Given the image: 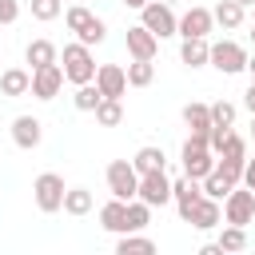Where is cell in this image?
I'll use <instances>...</instances> for the list:
<instances>
[{"instance_id":"obj_1","label":"cell","mask_w":255,"mask_h":255,"mask_svg":"<svg viewBox=\"0 0 255 255\" xmlns=\"http://www.w3.org/2000/svg\"><path fill=\"white\" fill-rule=\"evenodd\" d=\"M60 68H64V80L68 84H88L96 80V56L88 44H64V56H60Z\"/></svg>"},{"instance_id":"obj_2","label":"cell","mask_w":255,"mask_h":255,"mask_svg":"<svg viewBox=\"0 0 255 255\" xmlns=\"http://www.w3.org/2000/svg\"><path fill=\"white\" fill-rule=\"evenodd\" d=\"M64 175H56V171H40L36 175V183H32V199H36V207L44 211V215H56L60 207H64Z\"/></svg>"},{"instance_id":"obj_3","label":"cell","mask_w":255,"mask_h":255,"mask_svg":"<svg viewBox=\"0 0 255 255\" xmlns=\"http://www.w3.org/2000/svg\"><path fill=\"white\" fill-rule=\"evenodd\" d=\"M139 24H143L155 40H167V36H175L179 16L171 12V4H163V0H147V4L139 8Z\"/></svg>"},{"instance_id":"obj_4","label":"cell","mask_w":255,"mask_h":255,"mask_svg":"<svg viewBox=\"0 0 255 255\" xmlns=\"http://www.w3.org/2000/svg\"><path fill=\"white\" fill-rule=\"evenodd\" d=\"M207 64L223 76H235V72H247V48L235 44V40H219L207 48Z\"/></svg>"},{"instance_id":"obj_5","label":"cell","mask_w":255,"mask_h":255,"mask_svg":"<svg viewBox=\"0 0 255 255\" xmlns=\"http://www.w3.org/2000/svg\"><path fill=\"white\" fill-rule=\"evenodd\" d=\"M179 159H183V175H191V179H203V175L215 167V151L207 147V139H203V135H187V143H183Z\"/></svg>"},{"instance_id":"obj_6","label":"cell","mask_w":255,"mask_h":255,"mask_svg":"<svg viewBox=\"0 0 255 255\" xmlns=\"http://www.w3.org/2000/svg\"><path fill=\"white\" fill-rule=\"evenodd\" d=\"M255 219V191L251 187H243L239 191V183L223 195V223H235V227H247Z\"/></svg>"},{"instance_id":"obj_7","label":"cell","mask_w":255,"mask_h":255,"mask_svg":"<svg viewBox=\"0 0 255 255\" xmlns=\"http://www.w3.org/2000/svg\"><path fill=\"white\" fill-rule=\"evenodd\" d=\"M135 187H139V171L131 167V159H112L108 163V191L116 199H135Z\"/></svg>"},{"instance_id":"obj_8","label":"cell","mask_w":255,"mask_h":255,"mask_svg":"<svg viewBox=\"0 0 255 255\" xmlns=\"http://www.w3.org/2000/svg\"><path fill=\"white\" fill-rule=\"evenodd\" d=\"M135 199H143L147 207H163V203H171V179L163 175V167H155V171H143V175H139Z\"/></svg>"},{"instance_id":"obj_9","label":"cell","mask_w":255,"mask_h":255,"mask_svg":"<svg viewBox=\"0 0 255 255\" xmlns=\"http://www.w3.org/2000/svg\"><path fill=\"white\" fill-rule=\"evenodd\" d=\"M64 88V68L60 60L56 64H44V68H32V96L36 100H56Z\"/></svg>"},{"instance_id":"obj_10","label":"cell","mask_w":255,"mask_h":255,"mask_svg":"<svg viewBox=\"0 0 255 255\" xmlns=\"http://www.w3.org/2000/svg\"><path fill=\"white\" fill-rule=\"evenodd\" d=\"M96 88H100L104 100H120L128 92V72L120 64H100L96 68Z\"/></svg>"},{"instance_id":"obj_11","label":"cell","mask_w":255,"mask_h":255,"mask_svg":"<svg viewBox=\"0 0 255 255\" xmlns=\"http://www.w3.org/2000/svg\"><path fill=\"white\" fill-rule=\"evenodd\" d=\"M199 195H203V187H199V179H191V175H183V179H175V183H171V199H175V211H179V219H183V223L191 219V211H195Z\"/></svg>"},{"instance_id":"obj_12","label":"cell","mask_w":255,"mask_h":255,"mask_svg":"<svg viewBox=\"0 0 255 255\" xmlns=\"http://www.w3.org/2000/svg\"><path fill=\"white\" fill-rule=\"evenodd\" d=\"M40 139H44V124H40L36 116H16V120H12V143H16L20 151L40 147Z\"/></svg>"},{"instance_id":"obj_13","label":"cell","mask_w":255,"mask_h":255,"mask_svg":"<svg viewBox=\"0 0 255 255\" xmlns=\"http://www.w3.org/2000/svg\"><path fill=\"white\" fill-rule=\"evenodd\" d=\"M211 8H199V4H191L183 16H179V28H175V36H211Z\"/></svg>"},{"instance_id":"obj_14","label":"cell","mask_w":255,"mask_h":255,"mask_svg":"<svg viewBox=\"0 0 255 255\" xmlns=\"http://www.w3.org/2000/svg\"><path fill=\"white\" fill-rule=\"evenodd\" d=\"M128 56L131 60H155V52H159V40L143 28V24H135V28H128Z\"/></svg>"},{"instance_id":"obj_15","label":"cell","mask_w":255,"mask_h":255,"mask_svg":"<svg viewBox=\"0 0 255 255\" xmlns=\"http://www.w3.org/2000/svg\"><path fill=\"white\" fill-rule=\"evenodd\" d=\"M195 231H211V227H223V207H219V199H211V195H199V203H195V211H191V219H187Z\"/></svg>"},{"instance_id":"obj_16","label":"cell","mask_w":255,"mask_h":255,"mask_svg":"<svg viewBox=\"0 0 255 255\" xmlns=\"http://www.w3.org/2000/svg\"><path fill=\"white\" fill-rule=\"evenodd\" d=\"M28 92H32V72H28V68H4V72H0V96L20 100V96H28Z\"/></svg>"},{"instance_id":"obj_17","label":"cell","mask_w":255,"mask_h":255,"mask_svg":"<svg viewBox=\"0 0 255 255\" xmlns=\"http://www.w3.org/2000/svg\"><path fill=\"white\" fill-rule=\"evenodd\" d=\"M100 227L104 231H112V235H124L128 231V199H108L104 207H100Z\"/></svg>"},{"instance_id":"obj_18","label":"cell","mask_w":255,"mask_h":255,"mask_svg":"<svg viewBox=\"0 0 255 255\" xmlns=\"http://www.w3.org/2000/svg\"><path fill=\"white\" fill-rule=\"evenodd\" d=\"M211 20H215L219 28H227V32H231V28H239V24L247 20V8H243L239 0H219V4L211 8Z\"/></svg>"},{"instance_id":"obj_19","label":"cell","mask_w":255,"mask_h":255,"mask_svg":"<svg viewBox=\"0 0 255 255\" xmlns=\"http://www.w3.org/2000/svg\"><path fill=\"white\" fill-rule=\"evenodd\" d=\"M207 36H183V44H179V60L187 64V68H203L207 64Z\"/></svg>"},{"instance_id":"obj_20","label":"cell","mask_w":255,"mask_h":255,"mask_svg":"<svg viewBox=\"0 0 255 255\" xmlns=\"http://www.w3.org/2000/svg\"><path fill=\"white\" fill-rule=\"evenodd\" d=\"M183 124H187L191 135H203V139H207V128H211V112H207V104H199V100L183 104Z\"/></svg>"},{"instance_id":"obj_21","label":"cell","mask_w":255,"mask_h":255,"mask_svg":"<svg viewBox=\"0 0 255 255\" xmlns=\"http://www.w3.org/2000/svg\"><path fill=\"white\" fill-rule=\"evenodd\" d=\"M24 60H28L32 68H44V64H56V60H60V48L40 36V40H32V44L24 48Z\"/></svg>"},{"instance_id":"obj_22","label":"cell","mask_w":255,"mask_h":255,"mask_svg":"<svg viewBox=\"0 0 255 255\" xmlns=\"http://www.w3.org/2000/svg\"><path fill=\"white\" fill-rule=\"evenodd\" d=\"M167 163V155H163V147H155V143H147V147H139L135 155H131V167L143 175V171H155V167H163Z\"/></svg>"},{"instance_id":"obj_23","label":"cell","mask_w":255,"mask_h":255,"mask_svg":"<svg viewBox=\"0 0 255 255\" xmlns=\"http://www.w3.org/2000/svg\"><path fill=\"white\" fill-rule=\"evenodd\" d=\"M60 211H68V215H88V211H92V191H88V187H68Z\"/></svg>"},{"instance_id":"obj_24","label":"cell","mask_w":255,"mask_h":255,"mask_svg":"<svg viewBox=\"0 0 255 255\" xmlns=\"http://www.w3.org/2000/svg\"><path fill=\"white\" fill-rule=\"evenodd\" d=\"M116 251H120V255H135V251H139V255H151V251H155V243H151L147 235H135V231H124V235L116 239Z\"/></svg>"},{"instance_id":"obj_25","label":"cell","mask_w":255,"mask_h":255,"mask_svg":"<svg viewBox=\"0 0 255 255\" xmlns=\"http://www.w3.org/2000/svg\"><path fill=\"white\" fill-rule=\"evenodd\" d=\"M124 72H128V88H147L155 80V64L151 60H131Z\"/></svg>"},{"instance_id":"obj_26","label":"cell","mask_w":255,"mask_h":255,"mask_svg":"<svg viewBox=\"0 0 255 255\" xmlns=\"http://www.w3.org/2000/svg\"><path fill=\"white\" fill-rule=\"evenodd\" d=\"M96 124L100 128H120L124 124V104L120 100H100L96 104Z\"/></svg>"},{"instance_id":"obj_27","label":"cell","mask_w":255,"mask_h":255,"mask_svg":"<svg viewBox=\"0 0 255 255\" xmlns=\"http://www.w3.org/2000/svg\"><path fill=\"white\" fill-rule=\"evenodd\" d=\"M199 187H203V195H211V199H223V195H227V191H231L235 183H231V179H227V175H223L219 167H211V171H207V175L199 179Z\"/></svg>"},{"instance_id":"obj_28","label":"cell","mask_w":255,"mask_h":255,"mask_svg":"<svg viewBox=\"0 0 255 255\" xmlns=\"http://www.w3.org/2000/svg\"><path fill=\"white\" fill-rule=\"evenodd\" d=\"M104 96H100V88H96V80H88V84H76V96H72V104L80 108V112H96V104H100Z\"/></svg>"},{"instance_id":"obj_29","label":"cell","mask_w":255,"mask_h":255,"mask_svg":"<svg viewBox=\"0 0 255 255\" xmlns=\"http://www.w3.org/2000/svg\"><path fill=\"white\" fill-rule=\"evenodd\" d=\"M104 36H108V24H104L100 16H92V20H88V24H84V28L76 32V40H80V44H88V48L104 44Z\"/></svg>"},{"instance_id":"obj_30","label":"cell","mask_w":255,"mask_h":255,"mask_svg":"<svg viewBox=\"0 0 255 255\" xmlns=\"http://www.w3.org/2000/svg\"><path fill=\"white\" fill-rule=\"evenodd\" d=\"M151 223V207L143 199H128V231H143Z\"/></svg>"},{"instance_id":"obj_31","label":"cell","mask_w":255,"mask_h":255,"mask_svg":"<svg viewBox=\"0 0 255 255\" xmlns=\"http://www.w3.org/2000/svg\"><path fill=\"white\" fill-rule=\"evenodd\" d=\"M223 251H243L247 247V227H235V223H227L223 231H219V239H215Z\"/></svg>"},{"instance_id":"obj_32","label":"cell","mask_w":255,"mask_h":255,"mask_svg":"<svg viewBox=\"0 0 255 255\" xmlns=\"http://www.w3.org/2000/svg\"><path fill=\"white\" fill-rule=\"evenodd\" d=\"M207 112H211V124H219V128L235 124V104L231 100H215V104H207Z\"/></svg>"},{"instance_id":"obj_33","label":"cell","mask_w":255,"mask_h":255,"mask_svg":"<svg viewBox=\"0 0 255 255\" xmlns=\"http://www.w3.org/2000/svg\"><path fill=\"white\" fill-rule=\"evenodd\" d=\"M60 12H64V0H32V16L40 24H52Z\"/></svg>"},{"instance_id":"obj_34","label":"cell","mask_w":255,"mask_h":255,"mask_svg":"<svg viewBox=\"0 0 255 255\" xmlns=\"http://www.w3.org/2000/svg\"><path fill=\"white\" fill-rule=\"evenodd\" d=\"M92 16H96V12H92V8H84V4H72V8H68V12H64V24H68V28H72V32H80V28H84V24H88V20H92Z\"/></svg>"},{"instance_id":"obj_35","label":"cell","mask_w":255,"mask_h":255,"mask_svg":"<svg viewBox=\"0 0 255 255\" xmlns=\"http://www.w3.org/2000/svg\"><path fill=\"white\" fill-rule=\"evenodd\" d=\"M20 20V4L16 0H0V24H16Z\"/></svg>"},{"instance_id":"obj_36","label":"cell","mask_w":255,"mask_h":255,"mask_svg":"<svg viewBox=\"0 0 255 255\" xmlns=\"http://www.w3.org/2000/svg\"><path fill=\"white\" fill-rule=\"evenodd\" d=\"M239 183L255 191V155H251V159H243V179H239Z\"/></svg>"},{"instance_id":"obj_37","label":"cell","mask_w":255,"mask_h":255,"mask_svg":"<svg viewBox=\"0 0 255 255\" xmlns=\"http://www.w3.org/2000/svg\"><path fill=\"white\" fill-rule=\"evenodd\" d=\"M243 108H247V112H255V80H251V84H247V92H243Z\"/></svg>"},{"instance_id":"obj_38","label":"cell","mask_w":255,"mask_h":255,"mask_svg":"<svg viewBox=\"0 0 255 255\" xmlns=\"http://www.w3.org/2000/svg\"><path fill=\"white\" fill-rule=\"evenodd\" d=\"M199 255H223V247H219V243H203V247H199Z\"/></svg>"},{"instance_id":"obj_39","label":"cell","mask_w":255,"mask_h":255,"mask_svg":"<svg viewBox=\"0 0 255 255\" xmlns=\"http://www.w3.org/2000/svg\"><path fill=\"white\" fill-rule=\"evenodd\" d=\"M247 72H251V80H255V56H247Z\"/></svg>"},{"instance_id":"obj_40","label":"cell","mask_w":255,"mask_h":255,"mask_svg":"<svg viewBox=\"0 0 255 255\" xmlns=\"http://www.w3.org/2000/svg\"><path fill=\"white\" fill-rule=\"evenodd\" d=\"M124 4H128V8H143L147 0H124Z\"/></svg>"},{"instance_id":"obj_41","label":"cell","mask_w":255,"mask_h":255,"mask_svg":"<svg viewBox=\"0 0 255 255\" xmlns=\"http://www.w3.org/2000/svg\"><path fill=\"white\" fill-rule=\"evenodd\" d=\"M251 139H255V112H251Z\"/></svg>"},{"instance_id":"obj_42","label":"cell","mask_w":255,"mask_h":255,"mask_svg":"<svg viewBox=\"0 0 255 255\" xmlns=\"http://www.w3.org/2000/svg\"><path fill=\"white\" fill-rule=\"evenodd\" d=\"M251 44H255V20H251Z\"/></svg>"},{"instance_id":"obj_43","label":"cell","mask_w":255,"mask_h":255,"mask_svg":"<svg viewBox=\"0 0 255 255\" xmlns=\"http://www.w3.org/2000/svg\"><path fill=\"white\" fill-rule=\"evenodd\" d=\"M239 4H243V8H251V4H255V0H239Z\"/></svg>"},{"instance_id":"obj_44","label":"cell","mask_w":255,"mask_h":255,"mask_svg":"<svg viewBox=\"0 0 255 255\" xmlns=\"http://www.w3.org/2000/svg\"><path fill=\"white\" fill-rule=\"evenodd\" d=\"M163 4H179V0H163Z\"/></svg>"},{"instance_id":"obj_45","label":"cell","mask_w":255,"mask_h":255,"mask_svg":"<svg viewBox=\"0 0 255 255\" xmlns=\"http://www.w3.org/2000/svg\"><path fill=\"white\" fill-rule=\"evenodd\" d=\"M251 8H255V4H251ZM251 20H255V16H251Z\"/></svg>"},{"instance_id":"obj_46","label":"cell","mask_w":255,"mask_h":255,"mask_svg":"<svg viewBox=\"0 0 255 255\" xmlns=\"http://www.w3.org/2000/svg\"><path fill=\"white\" fill-rule=\"evenodd\" d=\"M68 4H76V0H68Z\"/></svg>"}]
</instances>
